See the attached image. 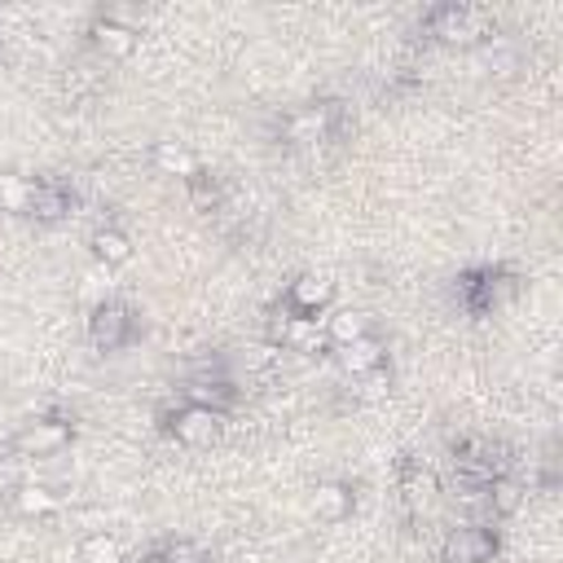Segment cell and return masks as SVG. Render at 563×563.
Instances as JSON below:
<instances>
[{
	"label": "cell",
	"mask_w": 563,
	"mask_h": 563,
	"mask_svg": "<svg viewBox=\"0 0 563 563\" xmlns=\"http://www.w3.org/2000/svg\"><path fill=\"white\" fill-rule=\"evenodd\" d=\"M168 427H172L176 445H185V449H211L220 440V432H225V414L220 410H207V405H185V410L172 414Z\"/></svg>",
	"instance_id": "6da1fadb"
},
{
	"label": "cell",
	"mask_w": 563,
	"mask_h": 563,
	"mask_svg": "<svg viewBox=\"0 0 563 563\" xmlns=\"http://www.w3.org/2000/svg\"><path fill=\"white\" fill-rule=\"evenodd\" d=\"M71 445V423L67 418H36L14 436V449L23 458H58Z\"/></svg>",
	"instance_id": "7a4b0ae2"
},
{
	"label": "cell",
	"mask_w": 563,
	"mask_h": 563,
	"mask_svg": "<svg viewBox=\"0 0 563 563\" xmlns=\"http://www.w3.org/2000/svg\"><path fill=\"white\" fill-rule=\"evenodd\" d=\"M432 27H436V36L445 41V45H453V49H471V45H480L489 32H484V14L480 10H467V5H449V10H440L436 19H432Z\"/></svg>",
	"instance_id": "3957f363"
},
{
	"label": "cell",
	"mask_w": 563,
	"mask_h": 563,
	"mask_svg": "<svg viewBox=\"0 0 563 563\" xmlns=\"http://www.w3.org/2000/svg\"><path fill=\"white\" fill-rule=\"evenodd\" d=\"M440 554H445V563H489V559L497 554V537H493L489 528L467 524V528H453V532L445 537Z\"/></svg>",
	"instance_id": "277c9868"
},
{
	"label": "cell",
	"mask_w": 563,
	"mask_h": 563,
	"mask_svg": "<svg viewBox=\"0 0 563 563\" xmlns=\"http://www.w3.org/2000/svg\"><path fill=\"white\" fill-rule=\"evenodd\" d=\"M291 309L300 313V318H318L322 309H331V300H335V282L326 277V273H300L296 282H291Z\"/></svg>",
	"instance_id": "5b68a950"
},
{
	"label": "cell",
	"mask_w": 563,
	"mask_h": 563,
	"mask_svg": "<svg viewBox=\"0 0 563 563\" xmlns=\"http://www.w3.org/2000/svg\"><path fill=\"white\" fill-rule=\"evenodd\" d=\"M128 335H133V318H128L124 305H102V309H93V318H89V340H93L97 348H124Z\"/></svg>",
	"instance_id": "8992f818"
},
{
	"label": "cell",
	"mask_w": 563,
	"mask_h": 563,
	"mask_svg": "<svg viewBox=\"0 0 563 563\" xmlns=\"http://www.w3.org/2000/svg\"><path fill=\"white\" fill-rule=\"evenodd\" d=\"M309 510L322 519V524H344L353 515V489L344 480H322L309 497Z\"/></svg>",
	"instance_id": "52a82bcc"
},
{
	"label": "cell",
	"mask_w": 563,
	"mask_h": 563,
	"mask_svg": "<svg viewBox=\"0 0 563 563\" xmlns=\"http://www.w3.org/2000/svg\"><path fill=\"white\" fill-rule=\"evenodd\" d=\"M383 353H388V348H383L375 335H361V340L335 348V361H340V370H344L348 379H361V375H370V370L383 366Z\"/></svg>",
	"instance_id": "ba28073f"
},
{
	"label": "cell",
	"mask_w": 563,
	"mask_h": 563,
	"mask_svg": "<svg viewBox=\"0 0 563 563\" xmlns=\"http://www.w3.org/2000/svg\"><path fill=\"white\" fill-rule=\"evenodd\" d=\"M89 36H93V45H97V54H106V58H133V49H137V27H128V23H119V19H97L93 27H89Z\"/></svg>",
	"instance_id": "9c48e42d"
},
{
	"label": "cell",
	"mask_w": 563,
	"mask_h": 563,
	"mask_svg": "<svg viewBox=\"0 0 563 563\" xmlns=\"http://www.w3.org/2000/svg\"><path fill=\"white\" fill-rule=\"evenodd\" d=\"M331 128V111L326 106H305L296 115H287V124H282V137H287L291 146H318Z\"/></svg>",
	"instance_id": "30bf717a"
},
{
	"label": "cell",
	"mask_w": 563,
	"mask_h": 563,
	"mask_svg": "<svg viewBox=\"0 0 563 563\" xmlns=\"http://www.w3.org/2000/svg\"><path fill=\"white\" fill-rule=\"evenodd\" d=\"M282 344H287L291 353H305V357H313V353H326L331 344H326V326L318 322V318H287V326H282Z\"/></svg>",
	"instance_id": "8fae6325"
},
{
	"label": "cell",
	"mask_w": 563,
	"mask_h": 563,
	"mask_svg": "<svg viewBox=\"0 0 563 563\" xmlns=\"http://www.w3.org/2000/svg\"><path fill=\"white\" fill-rule=\"evenodd\" d=\"M150 159H154V168H159L163 176H181V181H194V176H203V168H198V154H194L189 146H181V141H154Z\"/></svg>",
	"instance_id": "7c38bea8"
},
{
	"label": "cell",
	"mask_w": 563,
	"mask_h": 563,
	"mask_svg": "<svg viewBox=\"0 0 563 563\" xmlns=\"http://www.w3.org/2000/svg\"><path fill=\"white\" fill-rule=\"evenodd\" d=\"M89 246H93L97 264H106V268H119V264H128V260H133V238H128L124 229H115V225L93 229Z\"/></svg>",
	"instance_id": "4fadbf2b"
},
{
	"label": "cell",
	"mask_w": 563,
	"mask_h": 563,
	"mask_svg": "<svg viewBox=\"0 0 563 563\" xmlns=\"http://www.w3.org/2000/svg\"><path fill=\"white\" fill-rule=\"evenodd\" d=\"M32 198H36V181H27L23 172H0V211L32 216Z\"/></svg>",
	"instance_id": "5bb4252c"
},
{
	"label": "cell",
	"mask_w": 563,
	"mask_h": 563,
	"mask_svg": "<svg viewBox=\"0 0 563 563\" xmlns=\"http://www.w3.org/2000/svg\"><path fill=\"white\" fill-rule=\"evenodd\" d=\"M322 326H326V344H331V348H344V344L370 335V322H366V313H357V309H340V313H331Z\"/></svg>",
	"instance_id": "9a60e30c"
},
{
	"label": "cell",
	"mask_w": 563,
	"mask_h": 563,
	"mask_svg": "<svg viewBox=\"0 0 563 563\" xmlns=\"http://www.w3.org/2000/svg\"><path fill=\"white\" fill-rule=\"evenodd\" d=\"M484 502H489V510L493 515H515L519 506H524V484L519 480H510V475H493L489 484H484Z\"/></svg>",
	"instance_id": "2e32d148"
},
{
	"label": "cell",
	"mask_w": 563,
	"mask_h": 563,
	"mask_svg": "<svg viewBox=\"0 0 563 563\" xmlns=\"http://www.w3.org/2000/svg\"><path fill=\"white\" fill-rule=\"evenodd\" d=\"M14 506L23 515H58L62 510V497L49 484H23V489H14Z\"/></svg>",
	"instance_id": "e0dca14e"
},
{
	"label": "cell",
	"mask_w": 563,
	"mask_h": 563,
	"mask_svg": "<svg viewBox=\"0 0 563 563\" xmlns=\"http://www.w3.org/2000/svg\"><path fill=\"white\" fill-rule=\"evenodd\" d=\"M76 554L80 563H124V541L115 532H89Z\"/></svg>",
	"instance_id": "ac0fdd59"
},
{
	"label": "cell",
	"mask_w": 563,
	"mask_h": 563,
	"mask_svg": "<svg viewBox=\"0 0 563 563\" xmlns=\"http://www.w3.org/2000/svg\"><path fill=\"white\" fill-rule=\"evenodd\" d=\"M401 493H405V502H410L414 510H427V506L436 502L440 484H436V475H432V471H418V467H410V471H405V484H401Z\"/></svg>",
	"instance_id": "d6986e66"
},
{
	"label": "cell",
	"mask_w": 563,
	"mask_h": 563,
	"mask_svg": "<svg viewBox=\"0 0 563 563\" xmlns=\"http://www.w3.org/2000/svg\"><path fill=\"white\" fill-rule=\"evenodd\" d=\"M71 211V198L58 189V185H36V198H32V216L41 220H58Z\"/></svg>",
	"instance_id": "ffe728a7"
},
{
	"label": "cell",
	"mask_w": 563,
	"mask_h": 563,
	"mask_svg": "<svg viewBox=\"0 0 563 563\" xmlns=\"http://www.w3.org/2000/svg\"><path fill=\"white\" fill-rule=\"evenodd\" d=\"M361 388H357V401H366V405H375V401H388V392H392V375L379 366V370H370V375H361L357 379Z\"/></svg>",
	"instance_id": "44dd1931"
},
{
	"label": "cell",
	"mask_w": 563,
	"mask_h": 563,
	"mask_svg": "<svg viewBox=\"0 0 563 563\" xmlns=\"http://www.w3.org/2000/svg\"><path fill=\"white\" fill-rule=\"evenodd\" d=\"M159 559H163V563H207L203 545H194V541H168V550H163Z\"/></svg>",
	"instance_id": "7402d4cb"
},
{
	"label": "cell",
	"mask_w": 563,
	"mask_h": 563,
	"mask_svg": "<svg viewBox=\"0 0 563 563\" xmlns=\"http://www.w3.org/2000/svg\"><path fill=\"white\" fill-rule=\"evenodd\" d=\"M242 366H246V370H268V366H277V344H251V348L242 353Z\"/></svg>",
	"instance_id": "603a6c76"
},
{
	"label": "cell",
	"mask_w": 563,
	"mask_h": 563,
	"mask_svg": "<svg viewBox=\"0 0 563 563\" xmlns=\"http://www.w3.org/2000/svg\"><path fill=\"white\" fill-rule=\"evenodd\" d=\"M141 563H163V559H159V554H150V559H141Z\"/></svg>",
	"instance_id": "cb8c5ba5"
}]
</instances>
